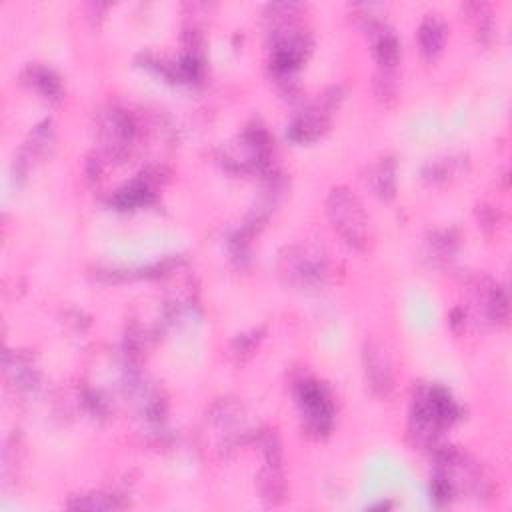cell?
I'll return each mask as SVG.
<instances>
[{
  "mask_svg": "<svg viewBox=\"0 0 512 512\" xmlns=\"http://www.w3.org/2000/svg\"><path fill=\"white\" fill-rule=\"evenodd\" d=\"M460 416L458 404L440 386H420L412 398L410 434L422 448H438L440 432Z\"/></svg>",
  "mask_w": 512,
  "mask_h": 512,
  "instance_id": "1",
  "label": "cell"
},
{
  "mask_svg": "<svg viewBox=\"0 0 512 512\" xmlns=\"http://www.w3.org/2000/svg\"><path fill=\"white\" fill-rule=\"evenodd\" d=\"M326 214L332 228L348 246L356 250H366L370 246V220L364 212L362 202L346 186H336L330 190L326 198Z\"/></svg>",
  "mask_w": 512,
  "mask_h": 512,
  "instance_id": "2",
  "label": "cell"
},
{
  "mask_svg": "<svg viewBox=\"0 0 512 512\" xmlns=\"http://www.w3.org/2000/svg\"><path fill=\"white\" fill-rule=\"evenodd\" d=\"M296 404L302 416V428L312 438H324L334 420V406L328 390L312 378H304L294 386Z\"/></svg>",
  "mask_w": 512,
  "mask_h": 512,
  "instance_id": "3",
  "label": "cell"
},
{
  "mask_svg": "<svg viewBox=\"0 0 512 512\" xmlns=\"http://www.w3.org/2000/svg\"><path fill=\"white\" fill-rule=\"evenodd\" d=\"M366 382L374 396L386 398L394 388V366L386 344L378 338H370L362 352Z\"/></svg>",
  "mask_w": 512,
  "mask_h": 512,
  "instance_id": "4",
  "label": "cell"
},
{
  "mask_svg": "<svg viewBox=\"0 0 512 512\" xmlns=\"http://www.w3.org/2000/svg\"><path fill=\"white\" fill-rule=\"evenodd\" d=\"M264 450V468L260 476L262 498L268 504H278L284 498V472H282V450L276 434H266L262 438Z\"/></svg>",
  "mask_w": 512,
  "mask_h": 512,
  "instance_id": "5",
  "label": "cell"
},
{
  "mask_svg": "<svg viewBox=\"0 0 512 512\" xmlns=\"http://www.w3.org/2000/svg\"><path fill=\"white\" fill-rule=\"evenodd\" d=\"M332 106H334V98L324 96L322 102L310 106L300 116H296L288 130L290 138L296 142H312L320 138L328 126V114Z\"/></svg>",
  "mask_w": 512,
  "mask_h": 512,
  "instance_id": "6",
  "label": "cell"
},
{
  "mask_svg": "<svg viewBox=\"0 0 512 512\" xmlns=\"http://www.w3.org/2000/svg\"><path fill=\"white\" fill-rule=\"evenodd\" d=\"M374 54L380 72H398L400 42L392 30L380 26V32L374 40Z\"/></svg>",
  "mask_w": 512,
  "mask_h": 512,
  "instance_id": "7",
  "label": "cell"
},
{
  "mask_svg": "<svg viewBox=\"0 0 512 512\" xmlns=\"http://www.w3.org/2000/svg\"><path fill=\"white\" fill-rule=\"evenodd\" d=\"M376 196L388 200L396 192V160L392 156L380 158L368 172L366 178Z\"/></svg>",
  "mask_w": 512,
  "mask_h": 512,
  "instance_id": "8",
  "label": "cell"
},
{
  "mask_svg": "<svg viewBox=\"0 0 512 512\" xmlns=\"http://www.w3.org/2000/svg\"><path fill=\"white\" fill-rule=\"evenodd\" d=\"M446 42V26L436 18V16H428L422 20V24L418 26V44L420 50L426 58H436Z\"/></svg>",
  "mask_w": 512,
  "mask_h": 512,
  "instance_id": "9",
  "label": "cell"
},
{
  "mask_svg": "<svg viewBox=\"0 0 512 512\" xmlns=\"http://www.w3.org/2000/svg\"><path fill=\"white\" fill-rule=\"evenodd\" d=\"M26 82L38 90L44 98H58L62 94V84L56 72L44 66H30L26 70Z\"/></svg>",
  "mask_w": 512,
  "mask_h": 512,
  "instance_id": "10",
  "label": "cell"
}]
</instances>
